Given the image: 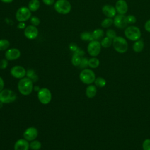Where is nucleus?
Segmentation results:
<instances>
[{
    "label": "nucleus",
    "instance_id": "20e7f679",
    "mask_svg": "<svg viewBox=\"0 0 150 150\" xmlns=\"http://www.w3.org/2000/svg\"><path fill=\"white\" fill-rule=\"evenodd\" d=\"M79 78L83 83L90 85L94 82L96 77L94 72L92 70L86 68L83 69L80 72Z\"/></svg>",
    "mask_w": 150,
    "mask_h": 150
},
{
    "label": "nucleus",
    "instance_id": "ddd939ff",
    "mask_svg": "<svg viewBox=\"0 0 150 150\" xmlns=\"http://www.w3.org/2000/svg\"><path fill=\"white\" fill-rule=\"evenodd\" d=\"M38 135V131L37 128L33 127H30L25 129L23 134V138L28 141L35 140Z\"/></svg>",
    "mask_w": 150,
    "mask_h": 150
},
{
    "label": "nucleus",
    "instance_id": "37998d69",
    "mask_svg": "<svg viewBox=\"0 0 150 150\" xmlns=\"http://www.w3.org/2000/svg\"><path fill=\"white\" fill-rule=\"evenodd\" d=\"M3 107V103L0 101V108H1Z\"/></svg>",
    "mask_w": 150,
    "mask_h": 150
},
{
    "label": "nucleus",
    "instance_id": "cd10ccee",
    "mask_svg": "<svg viewBox=\"0 0 150 150\" xmlns=\"http://www.w3.org/2000/svg\"><path fill=\"white\" fill-rule=\"evenodd\" d=\"M81 56H80L77 54L74 53L72 56L71 60L72 64L74 66H79L80 62H81Z\"/></svg>",
    "mask_w": 150,
    "mask_h": 150
},
{
    "label": "nucleus",
    "instance_id": "39448f33",
    "mask_svg": "<svg viewBox=\"0 0 150 150\" xmlns=\"http://www.w3.org/2000/svg\"><path fill=\"white\" fill-rule=\"evenodd\" d=\"M124 35L127 39L135 42L140 39L141 32L138 27L135 26H129L125 29Z\"/></svg>",
    "mask_w": 150,
    "mask_h": 150
},
{
    "label": "nucleus",
    "instance_id": "0eeeda50",
    "mask_svg": "<svg viewBox=\"0 0 150 150\" xmlns=\"http://www.w3.org/2000/svg\"><path fill=\"white\" fill-rule=\"evenodd\" d=\"M38 98L40 103L43 104H48L52 100V93L47 88H40L38 91Z\"/></svg>",
    "mask_w": 150,
    "mask_h": 150
},
{
    "label": "nucleus",
    "instance_id": "473e14b6",
    "mask_svg": "<svg viewBox=\"0 0 150 150\" xmlns=\"http://www.w3.org/2000/svg\"><path fill=\"white\" fill-rule=\"evenodd\" d=\"M30 23H31V24H32V25H33V26H38V25L40 24V21L39 18L38 17H37V16H32V17L30 18Z\"/></svg>",
    "mask_w": 150,
    "mask_h": 150
},
{
    "label": "nucleus",
    "instance_id": "a19ab883",
    "mask_svg": "<svg viewBox=\"0 0 150 150\" xmlns=\"http://www.w3.org/2000/svg\"><path fill=\"white\" fill-rule=\"evenodd\" d=\"M1 1H2L4 3H11L12 2L13 0H0Z\"/></svg>",
    "mask_w": 150,
    "mask_h": 150
},
{
    "label": "nucleus",
    "instance_id": "6ab92c4d",
    "mask_svg": "<svg viewBox=\"0 0 150 150\" xmlns=\"http://www.w3.org/2000/svg\"><path fill=\"white\" fill-rule=\"evenodd\" d=\"M144 47V42L142 39L135 41L132 45V49L136 53L141 52Z\"/></svg>",
    "mask_w": 150,
    "mask_h": 150
},
{
    "label": "nucleus",
    "instance_id": "2f4dec72",
    "mask_svg": "<svg viewBox=\"0 0 150 150\" xmlns=\"http://www.w3.org/2000/svg\"><path fill=\"white\" fill-rule=\"evenodd\" d=\"M105 35H106V36H107L108 38H110L112 40H113L117 36V34H116L115 31L113 29H108L106 31Z\"/></svg>",
    "mask_w": 150,
    "mask_h": 150
},
{
    "label": "nucleus",
    "instance_id": "c85d7f7f",
    "mask_svg": "<svg viewBox=\"0 0 150 150\" xmlns=\"http://www.w3.org/2000/svg\"><path fill=\"white\" fill-rule=\"evenodd\" d=\"M10 42L8 40L5 39H0V50H5L9 48Z\"/></svg>",
    "mask_w": 150,
    "mask_h": 150
},
{
    "label": "nucleus",
    "instance_id": "f257e3e1",
    "mask_svg": "<svg viewBox=\"0 0 150 150\" xmlns=\"http://www.w3.org/2000/svg\"><path fill=\"white\" fill-rule=\"evenodd\" d=\"M33 89V81L28 77L21 79L18 83V90L23 96H28L32 93Z\"/></svg>",
    "mask_w": 150,
    "mask_h": 150
},
{
    "label": "nucleus",
    "instance_id": "79ce46f5",
    "mask_svg": "<svg viewBox=\"0 0 150 150\" xmlns=\"http://www.w3.org/2000/svg\"><path fill=\"white\" fill-rule=\"evenodd\" d=\"M34 89L36 90V91H38L39 90V87L38 86H35V87L34 88Z\"/></svg>",
    "mask_w": 150,
    "mask_h": 150
},
{
    "label": "nucleus",
    "instance_id": "1a4fd4ad",
    "mask_svg": "<svg viewBox=\"0 0 150 150\" xmlns=\"http://www.w3.org/2000/svg\"><path fill=\"white\" fill-rule=\"evenodd\" d=\"M101 49V45L100 42L98 40H93L89 42L88 44L87 50V52L90 56L92 57H96L97 56Z\"/></svg>",
    "mask_w": 150,
    "mask_h": 150
},
{
    "label": "nucleus",
    "instance_id": "5701e85b",
    "mask_svg": "<svg viewBox=\"0 0 150 150\" xmlns=\"http://www.w3.org/2000/svg\"><path fill=\"white\" fill-rule=\"evenodd\" d=\"M94 83L96 87H100V88L104 87L107 83L106 80L103 77H96Z\"/></svg>",
    "mask_w": 150,
    "mask_h": 150
},
{
    "label": "nucleus",
    "instance_id": "e433bc0d",
    "mask_svg": "<svg viewBox=\"0 0 150 150\" xmlns=\"http://www.w3.org/2000/svg\"><path fill=\"white\" fill-rule=\"evenodd\" d=\"M43 2L47 5V6H50V5H52L54 4L55 2V0H42Z\"/></svg>",
    "mask_w": 150,
    "mask_h": 150
},
{
    "label": "nucleus",
    "instance_id": "9b49d317",
    "mask_svg": "<svg viewBox=\"0 0 150 150\" xmlns=\"http://www.w3.org/2000/svg\"><path fill=\"white\" fill-rule=\"evenodd\" d=\"M11 74L14 78L16 79H22L25 77L26 75V71L25 69L22 66H13L10 70Z\"/></svg>",
    "mask_w": 150,
    "mask_h": 150
},
{
    "label": "nucleus",
    "instance_id": "a878e982",
    "mask_svg": "<svg viewBox=\"0 0 150 150\" xmlns=\"http://www.w3.org/2000/svg\"><path fill=\"white\" fill-rule=\"evenodd\" d=\"M80 39L84 41H90V42L91 40H93L91 33L89 32L86 31V32H81L80 35Z\"/></svg>",
    "mask_w": 150,
    "mask_h": 150
},
{
    "label": "nucleus",
    "instance_id": "7c9ffc66",
    "mask_svg": "<svg viewBox=\"0 0 150 150\" xmlns=\"http://www.w3.org/2000/svg\"><path fill=\"white\" fill-rule=\"evenodd\" d=\"M87 66H88V59L86 57H81V62L79 65L80 68L84 69H86Z\"/></svg>",
    "mask_w": 150,
    "mask_h": 150
},
{
    "label": "nucleus",
    "instance_id": "2eb2a0df",
    "mask_svg": "<svg viewBox=\"0 0 150 150\" xmlns=\"http://www.w3.org/2000/svg\"><path fill=\"white\" fill-rule=\"evenodd\" d=\"M115 8L118 14L125 15L128 11V4L125 0H118L115 3Z\"/></svg>",
    "mask_w": 150,
    "mask_h": 150
},
{
    "label": "nucleus",
    "instance_id": "4c0bfd02",
    "mask_svg": "<svg viewBox=\"0 0 150 150\" xmlns=\"http://www.w3.org/2000/svg\"><path fill=\"white\" fill-rule=\"evenodd\" d=\"M144 28L145 29V30H146L148 32H150V19L148 20L145 25H144Z\"/></svg>",
    "mask_w": 150,
    "mask_h": 150
},
{
    "label": "nucleus",
    "instance_id": "f3484780",
    "mask_svg": "<svg viewBox=\"0 0 150 150\" xmlns=\"http://www.w3.org/2000/svg\"><path fill=\"white\" fill-rule=\"evenodd\" d=\"M29 143L25 138L18 139L14 144V150H29Z\"/></svg>",
    "mask_w": 150,
    "mask_h": 150
},
{
    "label": "nucleus",
    "instance_id": "393cba45",
    "mask_svg": "<svg viewBox=\"0 0 150 150\" xmlns=\"http://www.w3.org/2000/svg\"><path fill=\"white\" fill-rule=\"evenodd\" d=\"M100 43H101V47L104 48H108V47H110L112 44V40L108 38L107 36H106L101 40Z\"/></svg>",
    "mask_w": 150,
    "mask_h": 150
},
{
    "label": "nucleus",
    "instance_id": "423d86ee",
    "mask_svg": "<svg viewBox=\"0 0 150 150\" xmlns=\"http://www.w3.org/2000/svg\"><path fill=\"white\" fill-rule=\"evenodd\" d=\"M16 94L12 90L3 89L0 91V101L3 104L13 103L16 100Z\"/></svg>",
    "mask_w": 150,
    "mask_h": 150
},
{
    "label": "nucleus",
    "instance_id": "f8f14e48",
    "mask_svg": "<svg viewBox=\"0 0 150 150\" xmlns=\"http://www.w3.org/2000/svg\"><path fill=\"white\" fill-rule=\"evenodd\" d=\"M38 29L36 28V26L32 25L27 26L24 29V35L29 40H33L36 39L38 37Z\"/></svg>",
    "mask_w": 150,
    "mask_h": 150
},
{
    "label": "nucleus",
    "instance_id": "c9c22d12",
    "mask_svg": "<svg viewBox=\"0 0 150 150\" xmlns=\"http://www.w3.org/2000/svg\"><path fill=\"white\" fill-rule=\"evenodd\" d=\"M8 60L5 59H2L1 60H0V69H5L6 68V67L8 66Z\"/></svg>",
    "mask_w": 150,
    "mask_h": 150
},
{
    "label": "nucleus",
    "instance_id": "6e6552de",
    "mask_svg": "<svg viewBox=\"0 0 150 150\" xmlns=\"http://www.w3.org/2000/svg\"><path fill=\"white\" fill-rule=\"evenodd\" d=\"M15 17L18 22H25L31 18V11L28 7L22 6L17 10Z\"/></svg>",
    "mask_w": 150,
    "mask_h": 150
},
{
    "label": "nucleus",
    "instance_id": "f03ea898",
    "mask_svg": "<svg viewBox=\"0 0 150 150\" xmlns=\"http://www.w3.org/2000/svg\"><path fill=\"white\" fill-rule=\"evenodd\" d=\"M112 46L114 50L120 53H125L128 47L127 40L121 36H116L112 40Z\"/></svg>",
    "mask_w": 150,
    "mask_h": 150
},
{
    "label": "nucleus",
    "instance_id": "58836bf2",
    "mask_svg": "<svg viewBox=\"0 0 150 150\" xmlns=\"http://www.w3.org/2000/svg\"><path fill=\"white\" fill-rule=\"evenodd\" d=\"M26 27V26L24 22H19V23L17 25V28L20 29H25Z\"/></svg>",
    "mask_w": 150,
    "mask_h": 150
},
{
    "label": "nucleus",
    "instance_id": "9d476101",
    "mask_svg": "<svg viewBox=\"0 0 150 150\" xmlns=\"http://www.w3.org/2000/svg\"><path fill=\"white\" fill-rule=\"evenodd\" d=\"M113 21L114 26L120 29H125L128 25L127 20V16L125 15L117 14L115 16Z\"/></svg>",
    "mask_w": 150,
    "mask_h": 150
},
{
    "label": "nucleus",
    "instance_id": "bb28decb",
    "mask_svg": "<svg viewBox=\"0 0 150 150\" xmlns=\"http://www.w3.org/2000/svg\"><path fill=\"white\" fill-rule=\"evenodd\" d=\"M114 23V21L111 18H106L102 21L101 23V26L102 28H107L110 27Z\"/></svg>",
    "mask_w": 150,
    "mask_h": 150
},
{
    "label": "nucleus",
    "instance_id": "412c9836",
    "mask_svg": "<svg viewBox=\"0 0 150 150\" xmlns=\"http://www.w3.org/2000/svg\"><path fill=\"white\" fill-rule=\"evenodd\" d=\"M104 30L101 29H96L94 30H93L91 32V35H92V37L93 40H98L100 39H101L104 33Z\"/></svg>",
    "mask_w": 150,
    "mask_h": 150
},
{
    "label": "nucleus",
    "instance_id": "a211bd4d",
    "mask_svg": "<svg viewBox=\"0 0 150 150\" xmlns=\"http://www.w3.org/2000/svg\"><path fill=\"white\" fill-rule=\"evenodd\" d=\"M97 87L94 85L90 84L86 88V96L89 98H94L97 94Z\"/></svg>",
    "mask_w": 150,
    "mask_h": 150
},
{
    "label": "nucleus",
    "instance_id": "72a5a7b5",
    "mask_svg": "<svg viewBox=\"0 0 150 150\" xmlns=\"http://www.w3.org/2000/svg\"><path fill=\"white\" fill-rule=\"evenodd\" d=\"M143 150H150V139H145L142 142Z\"/></svg>",
    "mask_w": 150,
    "mask_h": 150
},
{
    "label": "nucleus",
    "instance_id": "4be33fe9",
    "mask_svg": "<svg viewBox=\"0 0 150 150\" xmlns=\"http://www.w3.org/2000/svg\"><path fill=\"white\" fill-rule=\"evenodd\" d=\"M100 60L96 57H93L88 59V66L92 69H96L98 67Z\"/></svg>",
    "mask_w": 150,
    "mask_h": 150
},
{
    "label": "nucleus",
    "instance_id": "dca6fc26",
    "mask_svg": "<svg viewBox=\"0 0 150 150\" xmlns=\"http://www.w3.org/2000/svg\"><path fill=\"white\" fill-rule=\"evenodd\" d=\"M102 12L103 14L105 16H106L107 18H111L115 17L117 13V11L115 7L109 4L104 5L103 6Z\"/></svg>",
    "mask_w": 150,
    "mask_h": 150
},
{
    "label": "nucleus",
    "instance_id": "ea45409f",
    "mask_svg": "<svg viewBox=\"0 0 150 150\" xmlns=\"http://www.w3.org/2000/svg\"><path fill=\"white\" fill-rule=\"evenodd\" d=\"M5 83L3 79L0 76V91H1L4 88Z\"/></svg>",
    "mask_w": 150,
    "mask_h": 150
},
{
    "label": "nucleus",
    "instance_id": "4468645a",
    "mask_svg": "<svg viewBox=\"0 0 150 150\" xmlns=\"http://www.w3.org/2000/svg\"><path fill=\"white\" fill-rule=\"evenodd\" d=\"M21 51L17 48H11L6 50L5 53V59L8 60L12 61L19 59L21 56Z\"/></svg>",
    "mask_w": 150,
    "mask_h": 150
},
{
    "label": "nucleus",
    "instance_id": "f704fd0d",
    "mask_svg": "<svg viewBox=\"0 0 150 150\" xmlns=\"http://www.w3.org/2000/svg\"><path fill=\"white\" fill-rule=\"evenodd\" d=\"M127 20L128 24H134L137 21L135 16L132 15H129L127 16Z\"/></svg>",
    "mask_w": 150,
    "mask_h": 150
},
{
    "label": "nucleus",
    "instance_id": "b1692460",
    "mask_svg": "<svg viewBox=\"0 0 150 150\" xmlns=\"http://www.w3.org/2000/svg\"><path fill=\"white\" fill-rule=\"evenodd\" d=\"M42 147L41 142L38 140H33L29 143V148L32 150H39Z\"/></svg>",
    "mask_w": 150,
    "mask_h": 150
},
{
    "label": "nucleus",
    "instance_id": "c756f323",
    "mask_svg": "<svg viewBox=\"0 0 150 150\" xmlns=\"http://www.w3.org/2000/svg\"><path fill=\"white\" fill-rule=\"evenodd\" d=\"M27 77L33 81H36L38 80V76L35 74V72L32 69H29L26 71Z\"/></svg>",
    "mask_w": 150,
    "mask_h": 150
},
{
    "label": "nucleus",
    "instance_id": "aec40b11",
    "mask_svg": "<svg viewBox=\"0 0 150 150\" xmlns=\"http://www.w3.org/2000/svg\"><path fill=\"white\" fill-rule=\"evenodd\" d=\"M39 0H30L28 4V8L31 12L37 11L40 8Z\"/></svg>",
    "mask_w": 150,
    "mask_h": 150
},
{
    "label": "nucleus",
    "instance_id": "7ed1b4c3",
    "mask_svg": "<svg viewBox=\"0 0 150 150\" xmlns=\"http://www.w3.org/2000/svg\"><path fill=\"white\" fill-rule=\"evenodd\" d=\"M55 11L62 15L68 14L71 9V5L68 0H57L54 4Z\"/></svg>",
    "mask_w": 150,
    "mask_h": 150
}]
</instances>
